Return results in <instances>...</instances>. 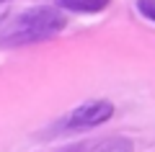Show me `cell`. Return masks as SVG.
<instances>
[{"label": "cell", "instance_id": "1", "mask_svg": "<svg viewBox=\"0 0 155 152\" xmlns=\"http://www.w3.org/2000/svg\"><path fill=\"white\" fill-rule=\"evenodd\" d=\"M67 26V18L60 5H36L18 13L3 31L0 44L3 47H28L47 39H54Z\"/></svg>", "mask_w": 155, "mask_h": 152}, {"label": "cell", "instance_id": "2", "mask_svg": "<svg viewBox=\"0 0 155 152\" xmlns=\"http://www.w3.org/2000/svg\"><path fill=\"white\" fill-rule=\"evenodd\" d=\"M111 116H114L111 101H85L65 119V129H91V126L106 124Z\"/></svg>", "mask_w": 155, "mask_h": 152}, {"label": "cell", "instance_id": "3", "mask_svg": "<svg viewBox=\"0 0 155 152\" xmlns=\"http://www.w3.org/2000/svg\"><path fill=\"white\" fill-rule=\"evenodd\" d=\"M65 152H132V142L124 137H109L96 144H72Z\"/></svg>", "mask_w": 155, "mask_h": 152}, {"label": "cell", "instance_id": "4", "mask_svg": "<svg viewBox=\"0 0 155 152\" xmlns=\"http://www.w3.org/2000/svg\"><path fill=\"white\" fill-rule=\"evenodd\" d=\"M111 0H57V5L62 11L72 13H101L104 8H109Z\"/></svg>", "mask_w": 155, "mask_h": 152}, {"label": "cell", "instance_id": "5", "mask_svg": "<svg viewBox=\"0 0 155 152\" xmlns=\"http://www.w3.org/2000/svg\"><path fill=\"white\" fill-rule=\"evenodd\" d=\"M137 11L142 13L147 21L155 23V0H137Z\"/></svg>", "mask_w": 155, "mask_h": 152}, {"label": "cell", "instance_id": "6", "mask_svg": "<svg viewBox=\"0 0 155 152\" xmlns=\"http://www.w3.org/2000/svg\"><path fill=\"white\" fill-rule=\"evenodd\" d=\"M3 3H8V0H0V5H3Z\"/></svg>", "mask_w": 155, "mask_h": 152}]
</instances>
